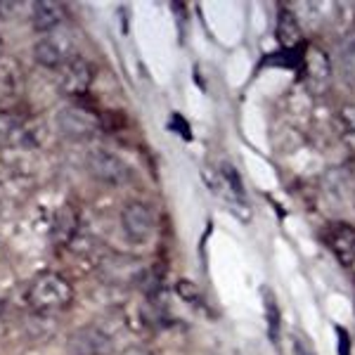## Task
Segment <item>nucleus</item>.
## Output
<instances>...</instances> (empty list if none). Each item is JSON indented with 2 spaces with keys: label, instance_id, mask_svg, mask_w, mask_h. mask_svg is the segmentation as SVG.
<instances>
[{
  "label": "nucleus",
  "instance_id": "2eb2a0df",
  "mask_svg": "<svg viewBox=\"0 0 355 355\" xmlns=\"http://www.w3.org/2000/svg\"><path fill=\"white\" fill-rule=\"evenodd\" d=\"M175 291L187 303H202V294H199V289L194 287L192 282H187V279H180V282H178V287H175Z\"/></svg>",
  "mask_w": 355,
  "mask_h": 355
},
{
  "label": "nucleus",
  "instance_id": "423d86ee",
  "mask_svg": "<svg viewBox=\"0 0 355 355\" xmlns=\"http://www.w3.org/2000/svg\"><path fill=\"white\" fill-rule=\"evenodd\" d=\"M73 55L76 53H73L71 36L64 31H60V28L53 33H45L43 41H38L33 45V57H36V62L48 69H57Z\"/></svg>",
  "mask_w": 355,
  "mask_h": 355
},
{
  "label": "nucleus",
  "instance_id": "6ab92c4d",
  "mask_svg": "<svg viewBox=\"0 0 355 355\" xmlns=\"http://www.w3.org/2000/svg\"><path fill=\"white\" fill-rule=\"evenodd\" d=\"M3 308H5V303H3V301H0V313H3Z\"/></svg>",
  "mask_w": 355,
  "mask_h": 355
},
{
  "label": "nucleus",
  "instance_id": "f3484780",
  "mask_svg": "<svg viewBox=\"0 0 355 355\" xmlns=\"http://www.w3.org/2000/svg\"><path fill=\"white\" fill-rule=\"evenodd\" d=\"M294 348H296V355H315L313 346L308 343V339H301V336H296Z\"/></svg>",
  "mask_w": 355,
  "mask_h": 355
},
{
  "label": "nucleus",
  "instance_id": "ddd939ff",
  "mask_svg": "<svg viewBox=\"0 0 355 355\" xmlns=\"http://www.w3.org/2000/svg\"><path fill=\"white\" fill-rule=\"evenodd\" d=\"M266 324H268V334L270 339L277 343L279 341V327H282V313H279V306L275 301L272 291H266Z\"/></svg>",
  "mask_w": 355,
  "mask_h": 355
},
{
  "label": "nucleus",
  "instance_id": "20e7f679",
  "mask_svg": "<svg viewBox=\"0 0 355 355\" xmlns=\"http://www.w3.org/2000/svg\"><path fill=\"white\" fill-rule=\"evenodd\" d=\"M85 166H88L90 175L97 180L107 182V185H121V182L133 178L130 166L123 162L121 157L107 152V150H93L85 157Z\"/></svg>",
  "mask_w": 355,
  "mask_h": 355
},
{
  "label": "nucleus",
  "instance_id": "f8f14e48",
  "mask_svg": "<svg viewBox=\"0 0 355 355\" xmlns=\"http://www.w3.org/2000/svg\"><path fill=\"white\" fill-rule=\"evenodd\" d=\"M55 239L60 244H69L73 237H76V232H78V216H76V211H71L69 206H64V209H60L57 211V216H55Z\"/></svg>",
  "mask_w": 355,
  "mask_h": 355
},
{
  "label": "nucleus",
  "instance_id": "f03ea898",
  "mask_svg": "<svg viewBox=\"0 0 355 355\" xmlns=\"http://www.w3.org/2000/svg\"><path fill=\"white\" fill-rule=\"evenodd\" d=\"M45 125L24 112H0V145L3 147H36L43 142Z\"/></svg>",
  "mask_w": 355,
  "mask_h": 355
},
{
  "label": "nucleus",
  "instance_id": "f257e3e1",
  "mask_svg": "<svg viewBox=\"0 0 355 355\" xmlns=\"http://www.w3.org/2000/svg\"><path fill=\"white\" fill-rule=\"evenodd\" d=\"M71 301H73V287L62 272L55 270L38 272L26 287V303L36 313L43 315L60 313L71 306Z\"/></svg>",
  "mask_w": 355,
  "mask_h": 355
},
{
  "label": "nucleus",
  "instance_id": "6e6552de",
  "mask_svg": "<svg viewBox=\"0 0 355 355\" xmlns=\"http://www.w3.org/2000/svg\"><path fill=\"white\" fill-rule=\"evenodd\" d=\"M324 239H327L329 249L334 251L336 259H339L343 266L351 268L355 263V227L336 223V225L327 227Z\"/></svg>",
  "mask_w": 355,
  "mask_h": 355
},
{
  "label": "nucleus",
  "instance_id": "aec40b11",
  "mask_svg": "<svg viewBox=\"0 0 355 355\" xmlns=\"http://www.w3.org/2000/svg\"><path fill=\"white\" fill-rule=\"evenodd\" d=\"M0 53H3V43H0Z\"/></svg>",
  "mask_w": 355,
  "mask_h": 355
},
{
  "label": "nucleus",
  "instance_id": "0eeeda50",
  "mask_svg": "<svg viewBox=\"0 0 355 355\" xmlns=\"http://www.w3.org/2000/svg\"><path fill=\"white\" fill-rule=\"evenodd\" d=\"M121 225L130 242H147L154 234V211L142 202H128L121 211Z\"/></svg>",
  "mask_w": 355,
  "mask_h": 355
},
{
  "label": "nucleus",
  "instance_id": "1a4fd4ad",
  "mask_svg": "<svg viewBox=\"0 0 355 355\" xmlns=\"http://www.w3.org/2000/svg\"><path fill=\"white\" fill-rule=\"evenodd\" d=\"M67 19V8L62 3H36L31 5V21L38 33H53Z\"/></svg>",
  "mask_w": 355,
  "mask_h": 355
},
{
  "label": "nucleus",
  "instance_id": "9b49d317",
  "mask_svg": "<svg viewBox=\"0 0 355 355\" xmlns=\"http://www.w3.org/2000/svg\"><path fill=\"white\" fill-rule=\"evenodd\" d=\"M277 38H279V43L284 45V50H296V48H301V43H303L301 26L289 10H282V15H279Z\"/></svg>",
  "mask_w": 355,
  "mask_h": 355
},
{
  "label": "nucleus",
  "instance_id": "4468645a",
  "mask_svg": "<svg viewBox=\"0 0 355 355\" xmlns=\"http://www.w3.org/2000/svg\"><path fill=\"white\" fill-rule=\"evenodd\" d=\"M339 121H341V133H343V140L348 145L355 147V107H346L341 114H339Z\"/></svg>",
  "mask_w": 355,
  "mask_h": 355
},
{
  "label": "nucleus",
  "instance_id": "dca6fc26",
  "mask_svg": "<svg viewBox=\"0 0 355 355\" xmlns=\"http://www.w3.org/2000/svg\"><path fill=\"white\" fill-rule=\"evenodd\" d=\"M336 336H339V355H351V339H348V331L343 327H336Z\"/></svg>",
  "mask_w": 355,
  "mask_h": 355
},
{
  "label": "nucleus",
  "instance_id": "39448f33",
  "mask_svg": "<svg viewBox=\"0 0 355 355\" xmlns=\"http://www.w3.org/2000/svg\"><path fill=\"white\" fill-rule=\"evenodd\" d=\"M60 130L71 140H85L100 130V116L83 105H69L57 114Z\"/></svg>",
  "mask_w": 355,
  "mask_h": 355
},
{
  "label": "nucleus",
  "instance_id": "9d476101",
  "mask_svg": "<svg viewBox=\"0 0 355 355\" xmlns=\"http://www.w3.org/2000/svg\"><path fill=\"white\" fill-rule=\"evenodd\" d=\"M21 88V67H17L10 57H0V112L8 110V102L19 93Z\"/></svg>",
  "mask_w": 355,
  "mask_h": 355
},
{
  "label": "nucleus",
  "instance_id": "a211bd4d",
  "mask_svg": "<svg viewBox=\"0 0 355 355\" xmlns=\"http://www.w3.org/2000/svg\"><path fill=\"white\" fill-rule=\"evenodd\" d=\"M119 355H152V353H150V351H145V348L130 346V348H125V351H121Z\"/></svg>",
  "mask_w": 355,
  "mask_h": 355
},
{
  "label": "nucleus",
  "instance_id": "7ed1b4c3",
  "mask_svg": "<svg viewBox=\"0 0 355 355\" xmlns=\"http://www.w3.org/2000/svg\"><path fill=\"white\" fill-rule=\"evenodd\" d=\"M90 83H93V67L78 55L69 57L64 64L55 69V85L69 97L85 95Z\"/></svg>",
  "mask_w": 355,
  "mask_h": 355
}]
</instances>
